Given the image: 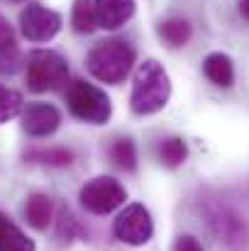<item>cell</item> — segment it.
Here are the masks:
<instances>
[{"label": "cell", "mask_w": 249, "mask_h": 251, "mask_svg": "<svg viewBox=\"0 0 249 251\" xmlns=\"http://www.w3.org/2000/svg\"><path fill=\"white\" fill-rule=\"evenodd\" d=\"M17 69V51L0 54V74H12Z\"/></svg>", "instance_id": "obj_21"}, {"label": "cell", "mask_w": 249, "mask_h": 251, "mask_svg": "<svg viewBox=\"0 0 249 251\" xmlns=\"http://www.w3.org/2000/svg\"><path fill=\"white\" fill-rule=\"evenodd\" d=\"M66 107L69 112L88 125H103L110 120L112 115V102L105 95V90H100L98 85L88 83V81H74L66 88Z\"/></svg>", "instance_id": "obj_4"}, {"label": "cell", "mask_w": 249, "mask_h": 251, "mask_svg": "<svg viewBox=\"0 0 249 251\" xmlns=\"http://www.w3.org/2000/svg\"><path fill=\"white\" fill-rule=\"evenodd\" d=\"M110 159L112 164L122 171H135L137 168V149L132 144V139H115L110 144Z\"/></svg>", "instance_id": "obj_16"}, {"label": "cell", "mask_w": 249, "mask_h": 251, "mask_svg": "<svg viewBox=\"0 0 249 251\" xmlns=\"http://www.w3.org/2000/svg\"><path fill=\"white\" fill-rule=\"evenodd\" d=\"M137 10L135 0H95V17L98 27L103 29H117L127 20H132Z\"/></svg>", "instance_id": "obj_9"}, {"label": "cell", "mask_w": 249, "mask_h": 251, "mask_svg": "<svg viewBox=\"0 0 249 251\" xmlns=\"http://www.w3.org/2000/svg\"><path fill=\"white\" fill-rule=\"evenodd\" d=\"M173 251H203V247H200V242H198L195 237L183 234V237H178V239H176Z\"/></svg>", "instance_id": "obj_20"}, {"label": "cell", "mask_w": 249, "mask_h": 251, "mask_svg": "<svg viewBox=\"0 0 249 251\" xmlns=\"http://www.w3.org/2000/svg\"><path fill=\"white\" fill-rule=\"evenodd\" d=\"M188 156V147L181 137H168L159 144V159L166 168H178Z\"/></svg>", "instance_id": "obj_15"}, {"label": "cell", "mask_w": 249, "mask_h": 251, "mask_svg": "<svg viewBox=\"0 0 249 251\" xmlns=\"http://www.w3.org/2000/svg\"><path fill=\"white\" fill-rule=\"evenodd\" d=\"M27 88L32 93H52L61 90L69 81V64L59 51L34 49L27 56Z\"/></svg>", "instance_id": "obj_3"}, {"label": "cell", "mask_w": 249, "mask_h": 251, "mask_svg": "<svg viewBox=\"0 0 249 251\" xmlns=\"http://www.w3.org/2000/svg\"><path fill=\"white\" fill-rule=\"evenodd\" d=\"M157 32L171 49H178V47H186L191 39V22L183 17H168L157 27Z\"/></svg>", "instance_id": "obj_13"}, {"label": "cell", "mask_w": 249, "mask_h": 251, "mask_svg": "<svg viewBox=\"0 0 249 251\" xmlns=\"http://www.w3.org/2000/svg\"><path fill=\"white\" fill-rule=\"evenodd\" d=\"M79 200H81L83 210H88L93 215H108V212L117 210L120 205H125L127 190L112 176H98V178H90L81 188Z\"/></svg>", "instance_id": "obj_5"}, {"label": "cell", "mask_w": 249, "mask_h": 251, "mask_svg": "<svg viewBox=\"0 0 249 251\" xmlns=\"http://www.w3.org/2000/svg\"><path fill=\"white\" fill-rule=\"evenodd\" d=\"M34 242L5 215L0 212V251H34Z\"/></svg>", "instance_id": "obj_12"}, {"label": "cell", "mask_w": 249, "mask_h": 251, "mask_svg": "<svg viewBox=\"0 0 249 251\" xmlns=\"http://www.w3.org/2000/svg\"><path fill=\"white\" fill-rule=\"evenodd\" d=\"M7 51H17V47H15V32H12V25L0 15V54H7Z\"/></svg>", "instance_id": "obj_19"}, {"label": "cell", "mask_w": 249, "mask_h": 251, "mask_svg": "<svg viewBox=\"0 0 249 251\" xmlns=\"http://www.w3.org/2000/svg\"><path fill=\"white\" fill-rule=\"evenodd\" d=\"M22 112V95L7 85H0V125Z\"/></svg>", "instance_id": "obj_17"}, {"label": "cell", "mask_w": 249, "mask_h": 251, "mask_svg": "<svg viewBox=\"0 0 249 251\" xmlns=\"http://www.w3.org/2000/svg\"><path fill=\"white\" fill-rule=\"evenodd\" d=\"M171 98V78L157 59H147L135 71L130 107L137 115H157Z\"/></svg>", "instance_id": "obj_1"}, {"label": "cell", "mask_w": 249, "mask_h": 251, "mask_svg": "<svg viewBox=\"0 0 249 251\" xmlns=\"http://www.w3.org/2000/svg\"><path fill=\"white\" fill-rule=\"evenodd\" d=\"M10 2H22V0H10Z\"/></svg>", "instance_id": "obj_23"}, {"label": "cell", "mask_w": 249, "mask_h": 251, "mask_svg": "<svg viewBox=\"0 0 249 251\" xmlns=\"http://www.w3.org/2000/svg\"><path fill=\"white\" fill-rule=\"evenodd\" d=\"M52 215H54V205L52 198L44 193H32L25 202V217L29 222V227H34L37 232H44L52 225Z\"/></svg>", "instance_id": "obj_11"}, {"label": "cell", "mask_w": 249, "mask_h": 251, "mask_svg": "<svg viewBox=\"0 0 249 251\" xmlns=\"http://www.w3.org/2000/svg\"><path fill=\"white\" fill-rule=\"evenodd\" d=\"M240 15L249 22V0H240Z\"/></svg>", "instance_id": "obj_22"}, {"label": "cell", "mask_w": 249, "mask_h": 251, "mask_svg": "<svg viewBox=\"0 0 249 251\" xmlns=\"http://www.w3.org/2000/svg\"><path fill=\"white\" fill-rule=\"evenodd\" d=\"M203 74L210 83H215L218 88H230L235 83V66H232V59L227 54H208L205 61H203Z\"/></svg>", "instance_id": "obj_10"}, {"label": "cell", "mask_w": 249, "mask_h": 251, "mask_svg": "<svg viewBox=\"0 0 249 251\" xmlns=\"http://www.w3.org/2000/svg\"><path fill=\"white\" fill-rule=\"evenodd\" d=\"M61 112L49 102H32L22 110V129L29 137H49L59 129Z\"/></svg>", "instance_id": "obj_8"}, {"label": "cell", "mask_w": 249, "mask_h": 251, "mask_svg": "<svg viewBox=\"0 0 249 251\" xmlns=\"http://www.w3.org/2000/svg\"><path fill=\"white\" fill-rule=\"evenodd\" d=\"M88 71L103 83L117 85L127 78L135 64V49L125 39H103L88 54Z\"/></svg>", "instance_id": "obj_2"}, {"label": "cell", "mask_w": 249, "mask_h": 251, "mask_svg": "<svg viewBox=\"0 0 249 251\" xmlns=\"http://www.w3.org/2000/svg\"><path fill=\"white\" fill-rule=\"evenodd\" d=\"M71 25L79 34H90L98 29V17H95V0H74L71 10Z\"/></svg>", "instance_id": "obj_14"}, {"label": "cell", "mask_w": 249, "mask_h": 251, "mask_svg": "<svg viewBox=\"0 0 249 251\" xmlns=\"http://www.w3.org/2000/svg\"><path fill=\"white\" fill-rule=\"evenodd\" d=\"M29 159H37L47 166H69L74 161V154L69 149H47V151H34Z\"/></svg>", "instance_id": "obj_18"}, {"label": "cell", "mask_w": 249, "mask_h": 251, "mask_svg": "<svg viewBox=\"0 0 249 251\" xmlns=\"http://www.w3.org/2000/svg\"><path fill=\"white\" fill-rule=\"evenodd\" d=\"M61 15L44 7V5H27L22 12H20V32L25 39L29 42H49L54 39L59 32H61Z\"/></svg>", "instance_id": "obj_7"}, {"label": "cell", "mask_w": 249, "mask_h": 251, "mask_svg": "<svg viewBox=\"0 0 249 251\" xmlns=\"http://www.w3.org/2000/svg\"><path fill=\"white\" fill-rule=\"evenodd\" d=\"M112 232H115V237H117L122 244L144 247V244L154 237V222H152L149 210H147L144 205H139V202L127 205V207L115 217Z\"/></svg>", "instance_id": "obj_6"}]
</instances>
